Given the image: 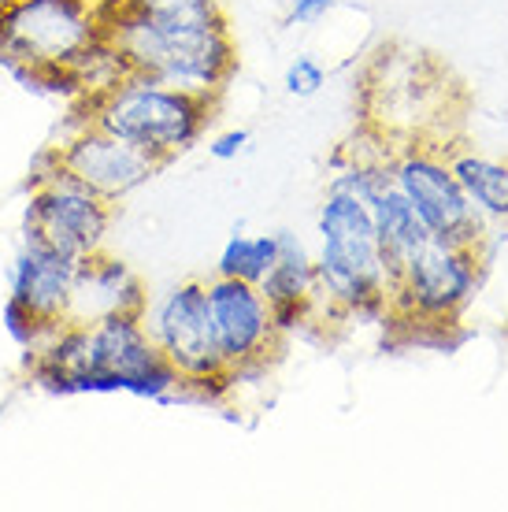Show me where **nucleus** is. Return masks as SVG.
Listing matches in <instances>:
<instances>
[{
    "instance_id": "nucleus-1",
    "label": "nucleus",
    "mask_w": 508,
    "mask_h": 512,
    "mask_svg": "<svg viewBox=\"0 0 508 512\" xmlns=\"http://www.w3.org/2000/svg\"><path fill=\"white\" fill-rule=\"evenodd\" d=\"M104 38L112 41L134 75L201 97H219L238 67V49L223 26H153L119 8H101Z\"/></svg>"
},
{
    "instance_id": "nucleus-2",
    "label": "nucleus",
    "mask_w": 508,
    "mask_h": 512,
    "mask_svg": "<svg viewBox=\"0 0 508 512\" xmlns=\"http://www.w3.org/2000/svg\"><path fill=\"white\" fill-rule=\"evenodd\" d=\"M316 231L319 305H331L338 316H386L394 275L375 234L368 201L345 190H327Z\"/></svg>"
},
{
    "instance_id": "nucleus-3",
    "label": "nucleus",
    "mask_w": 508,
    "mask_h": 512,
    "mask_svg": "<svg viewBox=\"0 0 508 512\" xmlns=\"http://www.w3.org/2000/svg\"><path fill=\"white\" fill-rule=\"evenodd\" d=\"M89 123L130 141L164 167L171 156L193 149L216 112V97L164 86L149 75H123L112 90L93 93L86 101Z\"/></svg>"
},
{
    "instance_id": "nucleus-4",
    "label": "nucleus",
    "mask_w": 508,
    "mask_h": 512,
    "mask_svg": "<svg viewBox=\"0 0 508 512\" xmlns=\"http://www.w3.org/2000/svg\"><path fill=\"white\" fill-rule=\"evenodd\" d=\"M71 394H134L178 405L182 375L156 349L145 320L119 312L86 323V368L75 375Z\"/></svg>"
},
{
    "instance_id": "nucleus-5",
    "label": "nucleus",
    "mask_w": 508,
    "mask_h": 512,
    "mask_svg": "<svg viewBox=\"0 0 508 512\" xmlns=\"http://www.w3.org/2000/svg\"><path fill=\"white\" fill-rule=\"evenodd\" d=\"M104 38L97 8L86 0H4L0 4V64L15 75L71 71L89 45Z\"/></svg>"
},
{
    "instance_id": "nucleus-6",
    "label": "nucleus",
    "mask_w": 508,
    "mask_h": 512,
    "mask_svg": "<svg viewBox=\"0 0 508 512\" xmlns=\"http://www.w3.org/2000/svg\"><path fill=\"white\" fill-rule=\"evenodd\" d=\"M483 249L471 245L431 242L416 256H408L405 268L390 282V312L405 323L423 327H449L464 316L483 286Z\"/></svg>"
},
{
    "instance_id": "nucleus-7",
    "label": "nucleus",
    "mask_w": 508,
    "mask_h": 512,
    "mask_svg": "<svg viewBox=\"0 0 508 512\" xmlns=\"http://www.w3.org/2000/svg\"><path fill=\"white\" fill-rule=\"evenodd\" d=\"M108 231H112V205L78 179H71L52 153V167L34 179V190L26 201L23 238H34V242L82 260L104 249Z\"/></svg>"
},
{
    "instance_id": "nucleus-8",
    "label": "nucleus",
    "mask_w": 508,
    "mask_h": 512,
    "mask_svg": "<svg viewBox=\"0 0 508 512\" xmlns=\"http://www.w3.org/2000/svg\"><path fill=\"white\" fill-rule=\"evenodd\" d=\"M394 179L397 190L405 193L408 205L423 219V227L431 231V238L483 249L490 223L475 212L468 193L460 190L445 153L431 145H401L394 156Z\"/></svg>"
},
{
    "instance_id": "nucleus-9",
    "label": "nucleus",
    "mask_w": 508,
    "mask_h": 512,
    "mask_svg": "<svg viewBox=\"0 0 508 512\" xmlns=\"http://www.w3.org/2000/svg\"><path fill=\"white\" fill-rule=\"evenodd\" d=\"M141 320L153 334L156 349L164 353L182 379H208V375L230 372L219 357L212 316H208V294L204 282H178L160 297H153Z\"/></svg>"
},
{
    "instance_id": "nucleus-10",
    "label": "nucleus",
    "mask_w": 508,
    "mask_h": 512,
    "mask_svg": "<svg viewBox=\"0 0 508 512\" xmlns=\"http://www.w3.org/2000/svg\"><path fill=\"white\" fill-rule=\"evenodd\" d=\"M204 294L223 364L234 375L267 368V360L279 353L282 334L275 331V316L260 286L216 275L212 282H204Z\"/></svg>"
},
{
    "instance_id": "nucleus-11",
    "label": "nucleus",
    "mask_w": 508,
    "mask_h": 512,
    "mask_svg": "<svg viewBox=\"0 0 508 512\" xmlns=\"http://www.w3.org/2000/svg\"><path fill=\"white\" fill-rule=\"evenodd\" d=\"M52 153H56V164L64 167L71 179L89 186L108 205H119L123 197L141 190L160 171V164L149 153H141L130 141L115 138L89 119Z\"/></svg>"
},
{
    "instance_id": "nucleus-12",
    "label": "nucleus",
    "mask_w": 508,
    "mask_h": 512,
    "mask_svg": "<svg viewBox=\"0 0 508 512\" xmlns=\"http://www.w3.org/2000/svg\"><path fill=\"white\" fill-rule=\"evenodd\" d=\"M145 305H149L145 282L138 279V271L130 268L127 260L97 249L75 264L67 323H97L104 316H119V312L141 316Z\"/></svg>"
},
{
    "instance_id": "nucleus-13",
    "label": "nucleus",
    "mask_w": 508,
    "mask_h": 512,
    "mask_svg": "<svg viewBox=\"0 0 508 512\" xmlns=\"http://www.w3.org/2000/svg\"><path fill=\"white\" fill-rule=\"evenodd\" d=\"M75 256L60 253L52 245L23 238V249L12 260V286L8 297L30 308L45 323H67L71 282H75Z\"/></svg>"
},
{
    "instance_id": "nucleus-14",
    "label": "nucleus",
    "mask_w": 508,
    "mask_h": 512,
    "mask_svg": "<svg viewBox=\"0 0 508 512\" xmlns=\"http://www.w3.org/2000/svg\"><path fill=\"white\" fill-rule=\"evenodd\" d=\"M379 82L368 86V112L371 127L382 130L390 141H397L401 123L408 119H420L431 108L434 86L431 78L423 75L420 56H394V52H379Z\"/></svg>"
},
{
    "instance_id": "nucleus-15",
    "label": "nucleus",
    "mask_w": 508,
    "mask_h": 512,
    "mask_svg": "<svg viewBox=\"0 0 508 512\" xmlns=\"http://www.w3.org/2000/svg\"><path fill=\"white\" fill-rule=\"evenodd\" d=\"M260 294L267 297L271 312L279 308H319V279H316V256L297 234H279V256L267 268L260 282Z\"/></svg>"
},
{
    "instance_id": "nucleus-16",
    "label": "nucleus",
    "mask_w": 508,
    "mask_h": 512,
    "mask_svg": "<svg viewBox=\"0 0 508 512\" xmlns=\"http://www.w3.org/2000/svg\"><path fill=\"white\" fill-rule=\"evenodd\" d=\"M371 219H375V234H379V245L386 253V264H390V275L405 268L408 256H416L423 245L431 242V231L423 227V219L416 216V208L408 205V197L397 190V182L382 186L379 193L368 197Z\"/></svg>"
},
{
    "instance_id": "nucleus-17",
    "label": "nucleus",
    "mask_w": 508,
    "mask_h": 512,
    "mask_svg": "<svg viewBox=\"0 0 508 512\" xmlns=\"http://www.w3.org/2000/svg\"><path fill=\"white\" fill-rule=\"evenodd\" d=\"M445 160L453 167L460 190L468 193V201L475 205V212H479L490 227H508V164L505 160L471 153V149H460V153L445 156Z\"/></svg>"
},
{
    "instance_id": "nucleus-18",
    "label": "nucleus",
    "mask_w": 508,
    "mask_h": 512,
    "mask_svg": "<svg viewBox=\"0 0 508 512\" xmlns=\"http://www.w3.org/2000/svg\"><path fill=\"white\" fill-rule=\"evenodd\" d=\"M279 256V234H242L234 231L219 253L216 275L242 282H260L267 275V268Z\"/></svg>"
},
{
    "instance_id": "nucleus-19",
    "label": "nucleus",
    "mask_w": 508,
    "mask_h": 512,
    "mask_svg": "<svg viewBox=\"0 0 508 512\" xmlns=\"http://www.w3.org/2000/svg\"><path fill=\"white\" fill-rule=\"evenodd\" d=\"M119 8L153 26H223L219 0H119Z\"/></svg>"
},
{
    "instance_id": "nucleus-20",
    "label": "nucleus",
    "mask_w": 508,
    "mask_h": 512,
    "mask_svg": "<svg viewBox=\"0 0 508 512\" xmlns=\"http://www.w3.org/2000/svg\"><path fill=\"white\" fill-rule=\"evenodd\" d=\"M56 327L60 323H45V320H38L30 308H23L19 301H4V331L12 334L15 342L26 349V353H38L45 342H49L52 334H56Z\"/></svg>"
},
{
    "instance_id": "nucleus-21",
    "label": "nucleus",
    "mask_w": 508,
    "mask_h": 512,
    "mask_svg": "<svg viewBox=\"0 0 508 512\" xmlns=\"http://www.w3.org/2000/svg\"><path fill=\"white\" fill-rule=\"evenodd\" d=\"M282 86L290 97H316L323 86H327V71L319 64L316 56H297L290 67H286V78Z\"/></svg>"
},
{
    "instance_id": "nucleus-22",
    "label": "nucleus",
    "mask_w": 508,
    "mask_h": 512,
    "mask_svg": "<svg viewBox=\"0 0 508 512\" xmlns=\"http://www.w3.org/2000/svg\"><path fill=\"white\" fill-rule=\"evenodd\" d=\"M279 4H282V12H286V23L290 26L319 23V19L334 8V0H279Z\"/></svg>"
},
{
    "instance_id": "nucleus-23",
    "label": "nucleus",
    "mask_w": 508,
    "mask_h": 512,
    "mask_svg": "<svg viewBox=\"0 0 508 512\" xmlns=\"http://www.w3.org/2000/svg\"><path fill=\"white\" fill-rule=\"evenodd\" d=\"M249 130L234 127V130H223V134H216V138L208 141V153L216 156V160H238V156L249 149Z\"/></svg>"
}]
</instances>
